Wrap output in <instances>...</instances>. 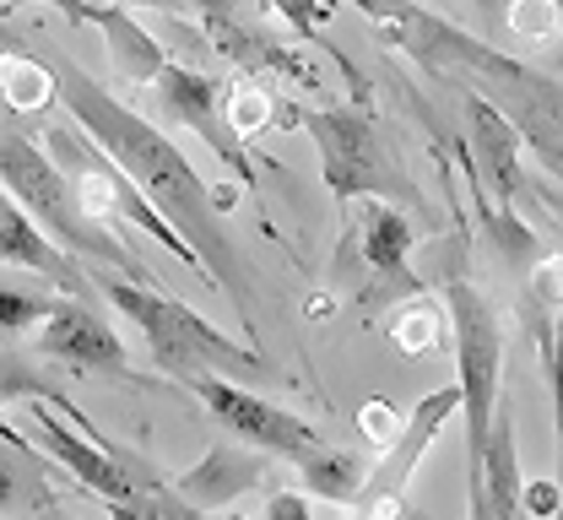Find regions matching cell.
I'll use <instances>...</instances> for the list:
<instances>
[{
    "instance_id": "cell-12",
    "label": "cell",
    "mask_w": 563,
    "mask_h": 520,
    "mask_svg": "<svg viewBox=\"0 0 563 520\" xmlns=\"http://www.w3.org/2000/svg\"><path fill=\"white\" fill-rule=\"evenodd\" d=\"M81 255H70L66 244H55L44 228L33 223V212L0 185V266H22V272H38L49 288H60L70 298H92L98 283L76 266Z\"/></svg>"
},
{
    "instance_id": "cell-28",
    "label": "cell",
    "mask_w": 563,
    "mask_h": 520,
    "mask_svg": "<svg viewBox=\"0 0 563 520\" xmlns=\"http://www.w3.org/2000/svg\"><path fill=\"white\" fill-rule=\"evenodd\" d=\"M114 5H131V11H146V5H152V11H185V0H114Z\"/></svg>"
},
{
    "instance_id": "cell-24",
    "label": "cell",
    "mask_w": 563,
    "mask_h": 520,
    "mask_svg": "<svg viewBox=\"0 0 563 520\" xmlns=\"http://www.w3.org/2000/svg\"><path fill=\"white\" fill-rule=\"evenodd\" d=\"M357 429L374 440V450L385 455V450L401 440V429H407V412L401 407H390V401H368L363 412H357Z\"/></svg>"
},
{
    "instance_id": "cell-26",
    "label": "cell",
    "mask_w": 563,
    "mask_h": 520,
    "mask_svg": "<svg viewBox=\"0 0 563 520\" xmlns=\"http://www.w3.org/2000/svg\"><path fill=\"white\" fill-rule=\"evenodd\" d=\"M537 303L542 309H563V255L537 261Z\"/></svg>"
},
{
    "instance_id": "cell-15",
    "label": "cell",
    "mask_w": 563,
    "mask_h": 520,
    "mask_svg": "<svg viewBox=\"0 0 563 520\" xmlns=\"http://www.w3.org/2000/svg\"><path fill=\"white\" fill-rule=\"evenodd\" d=\"M261 483H266V461L239 445H211L185 477H174V488L190 510H228L233 499H244Z\"/></svg>"
},
{
    "instance_id": "cell-27",
    "label": "cell",
    "mask_w": 563,
    "mask_h": 520,
    "mask_svg": "<svg viewBox=\"0 0 563 520\" xmlns=\"http://www.w3.org/2000/svg\"><path fill=\"white\" fill-rule=\"evenodd\" d=\"M266 510H272V516H314V510H320V499L303 488V494H277Z\"/></svg>"
},
{
    "instance_id": "cell-18",
    "label": "cell",
    "mask_w": 563,
    "mask_h": 520,
    "mask_svg": "<svg viewBox=\"0 0 563 520\" xmlns=\"http://www.w3.org/2000/svg\"><path fill=\"white\" fill-rule=\"evenodd\" d=\"M390 331V342H396V353H407V358H422V353H433L439 347V336L450 331V314H444V303H433V298H407L401 303V314L385 325Z\"/></svg>"
},
{
    "instance_id": "cell-6",
    "label": "cell",
    "mask_w": 563,
    "mask_h": 520,
    "mask_svg": "<svg viewBox=\"0 0 563 520\" xmlns=\"http://www.w3.org/2000/svg\"><path fill=\"white\" fill-rule=\"evenodd\" d=\"M287 120L303 125V136L320 152V179L325 190L347 207L357 196H396L401 185L390 179V157L374 136V120L357 109H282Z\"/></svg>"
},
{
    "instance_id": "cell-21",
    "label": "cell",
    "mask_w": 563,
    "mask_h": 520,
    "mask_svg": "<svg viewBox=\"0 0 563 520\" xmlns=\"http://www.w3.org/2000/svg\"><path fill=\"white\" fill-rule=\"evenodd\" d=\"M222 114H228V125L250 142V136H261L272 120H282V103L266 92V87H233L228 103H222Z\"/></svg>"
},
{
    "instance_id": "cell-4",
    "label": "cell",
    "mask_w": 563,
    "mask_h": 520,
    "mask_svg": "<svg viewBox=\"0 0 563 520\" xmlns=\"http://www.w3.org/2000/svg\"><path fill=\"white\" fill-rule=\"evenodd\" d=\"M444 314H450V336H455V385H461V418H466V494L477 488V466L488 445V423L498 407V379H504V331H498V309L472 277H450L444 283Z\"/></svg>"
},
{
    "instance_id": "cell-10",
    "label": "cell",
    "mask_w": 563,
    "mask_h": 520,
    "mask_svg": "<svg viewBox=\"0 0 563 520\" xmlns=\"http://www.w3.org/2000/svg\"><path fill=\"white\" fill-rule=\"evenodd\" d=\"M152 87H157L163 120H174V125L196 131V136L217 152V163H222V168H233V179L250 190V185H255V174H250V157H244V136H239V131L228 125V114H222V87H217L207 71L179 66V60H163V71L152 76Z\"/></svg>"
},
{
    "instance_id": "cell-8",
    "label": "cell",
    "mask_w": 563,
    "mask_h": 520,
    "mask_svg": "<svg viewBox=\"0 0 563 520\" xmlns=\"http://www.w3.org/2000/svg\"><path fill=\"white\" fill-rule=\"evenodd\" d=\"M352 5L363 11V22H368L390 49H407L412 60L444 66V71L466 66V71H483V76H493V81L526 71L520 60H509V55H498L493 44L472 38L466 27H455V22H444V16L422 11L418 0H352Z\"/></svg>"
},
{
    "instance_id": "cell-22",
    "label": "cell",
    "mask_w": 563,
    "mask_h": 520,
    "mask_svg": "<svg viewBox=\"0 0 563 520\" xmlns=\"http://www.w3.org/2000/svg\"><path fill=\"white\" fill-rule=\"evenodd\" d=\"M49 294H33V288H0V342H22L33 336V325L49 314Z\"/></svg>"
},
{
    "instance_id": "cell-9",
    "label": "cell",
    "mask_w": 563,
    "mask_h": 520,
    "mask_svg": "<svg viewBox=\"0 0 563 520\" xmlns=\"http://www.w3.org/2000/svg\"><path fill=\"white\" fill-rule=\"evenodd\" d=\"M185 385L201 396V407L217 418V429H222V434H233L239 445L266 450V455H282V461H298V455H309V450L320 445V434H314L303 418H292V412H282L277 401H266V396L244 390L233 374L196 369Z\"/></svg>"
},
{
    "instance_id": "cell-14",
    "label": "cell",
    "mask_w": 563,
    "mask_h": 520,
    "mask_svg": "<svg viewBox=\"0 0 563 520\" xmlns=\"http://www.w3.org/2000/svg\"><path fill=\"white\" fill-rule=\"evenodd\" d=\"M466 136H472V152H477V168L498 190V201H509L520 190V125L509 120L504 103L483 98L477 87H466Z\"/></svg>"
},
{
    "instance_id": "cell-13",
    "label": "cell",
    "mask_w": 563,
    "mask_h": 520,
    "mask_svg": "<svg viewBox=\"0 0 563 520\" xmlns=\"http://www.w3.org/2000/svg\"><path fill=\"white\" fill-rule=\"evenodd\" d=\"M520 455H515V412L498 396L488 423V445H483V466H477V488L466 494L477 520H509L520 516Z\"/></svg>"
},
{
    "instance_id": "cell-19",
    "label": "cell",
    "mask_w": 563,
    "mask_h": 520,
    "mask_svg": "<svg viewBox=\"0 0 563 520\" xmlns=\"http://www.w3.org/2000/svg\"><path fill=\"white\" fill-rule=\"evenodd\" d=\"M531 331H537V353L548 369V390H553V429H559V477H563V309L548 314L542 303H531Z\"/></svg>"
},
{
    "instance_id": "cell-25",
    "label": "cell",
    "mask_w": 563,
    "mask_h": 520,
    "mask_svg": "<svg viewBox=\"0 0 563 520\" xmlns=\"http://www.w3.org/2000/svg\"><path fill=\"white\" fill-rule=\"evenodd\" d=\"M520 510H526V516H559L563 510V477L520 483Z\"/></svg>"
},
{
    "instance_id": "cell-23",
    "label": "cell",
    "mask_w": 563,
    "mask_h": 520,
    "mask_svg": "<svg viewBox=\"0 0 563 520\" xmlns=\"http://www.w3.org/2000/svg\"><path fill=\"white\" fill-rule=\"evenodd\" d=\"M563 22V0H509V33L515 38H548Z\"/></svg>"
},
{
    "instance_id": "cell-3",
    "label": "cell",
    "mask_w": 563,
    "mask_h": 520,
    "mask_svg": "<svg viewBox=\"0 0 563 520\" xmlns=\"http://www.w3.org/2000/svg\"><path fill=\"white\" fill-rule=\"evenodd\" d=\"M92 283H98V294L109 298L125 320H136L141 325V336H146L157 369L179 374V379H190L196 369H222V374L261 369V353H255V347L228 342L207 314H196L190 303L168 298L157 283L131 277V272H120V277L103 272V277H92Z\"/></svg>"
},
{
    "instance_id": "cell-20",
    "label": "cell",
    "mask_w": 563,
    "mask_h": 520,
    "mask_svg": "<svg viewBox=\"0 0 563 520\" xmlns=\"http://www.w3.org/2000/svg\"><path fill=\"white\" fill-rule=\"evenodd\" d=\"M272 16H282V27L298 38V44H314L320 49V33L331 27V16H336V5L342 0H261Z\"/></svg>"
},
{
    "instance_id": "cell-1",
    "label": "cell",
    "mask_w": 563,
    "mask_h": 520,
    "mask_svg": "<svg viewBox=\"0 0 563 520\" xmlns=\"http://www.w3.org/2000/svg\"><path fill=\"white\" fill-rule=\"evenodd\" d=\"M55 103L131 174V185H136L141 196L201 250V261L211 266L222 298L233 309H244L250 288H244V272H239V255H233L228 233L217 223L222 212L211 201L207 179L196 174V163L168 142V131L152 125L146 114H136L131 103H120L103 81H92L76 60H55Z\"/></svg>"
},
{
    "instance_id": "cell-17",
    "label": "cell",
    "mask_w": 563,
    "mask_h": 520,
    "mask_svg": "<svg viewBox=\"0 0 563 520\" xmlns=\"http://www.w3.org/2000/svg\"><path fill=\"white\" fill-rule=\"evenodd\" d=\"M0 98L16 114H38L55 103V66L33 55H0Z\"/></svg>"
},
{
    "instance_id": "cell-11",
    "label": "cell",
    "mask_w": 563,
    "mask_h": 520,
    "mask_svg": "<svg viewBox=\"0 0 563 520\" xmlns=\"http://www.w3.org/2000/svg\"><path fill=\"white\" fill-rule=\"evenodd\" d=\"M44 358H60L70 369H109V374H131V353L125 342L109 331V320L92 309V298H55L49 314L33 325L27 336Z\"/></svg>"
},
{
    "instance_id": "cell-5",
    "label": "cell",
    "mask_w": 563,
    "mask_h": 520,
    "mask_svg": "<svg viewBox=\"0 0 563 520\" xmlns=\"http://www.w3.org/2000/svg\"><path fill=\"white\" fill-rule=\"evenodd\" d=\"M5 396H16L22 401V418H27V440L44 450L55 466H66V477H76L81 488H92L109 510H120V516H157V510H190V505H163V499H146L136 494V477L109 455L103 445H92L87 434V423L70 412V401L60 396H49L44 385H27V379H16Z\"/></svg>"
},
{
    "instance_id": "cell-16",
    "label": "cell",
    "mask_w": 563,
    "mask_h": 520,
    "mask_svg": "<svg viewBox=\"0 0 563 520\" xmlns=\"http://www.w3.org/2000/svg\"><path fill=\"white\" fill-rule=\"evenodd\" d=\"M298 466V488H309L320 505H357L368 488V466L357 450H309L292 461Z\"/></svg>"
},
{
    "instance_id": "cell-7",
    "label": "cell",
    "mask_w": 563,
    "mask_h": 520,
    "mask_svg": "<svg viewBox=\"0 0 563 520\" xmlns=\"http://www.w3.org/2000/svg\"><path fill=\"white\" fill-rule=\"evenodd\" d=\"M412 255V218L390 201V196H357L347 201V239H342V261L363 272V303H407L422 294V283L407 266Z\"/></svg>"
},
{
    "instance_id": "cell-2",
    "label": "cell",
    "mask_w": 563,
    "mask_h": 520,
    "mask_svg": "<svg viewBox=\"0 0 563 520\" xmlns=\"http://www.w3.org/2000/svg\"><path fill=\"white\" fill-rule=\"evenodd\" d=\"M0 185L33 212V223L44 228L55 244H66L70 255H81V261H109L114 272L146 277L141 261L120 244V233L92 223V218L81 212L76 185H70V174L60 168V157L22 131V114H16V109L0 114Z\"/></svg>"
}]
</instances>
